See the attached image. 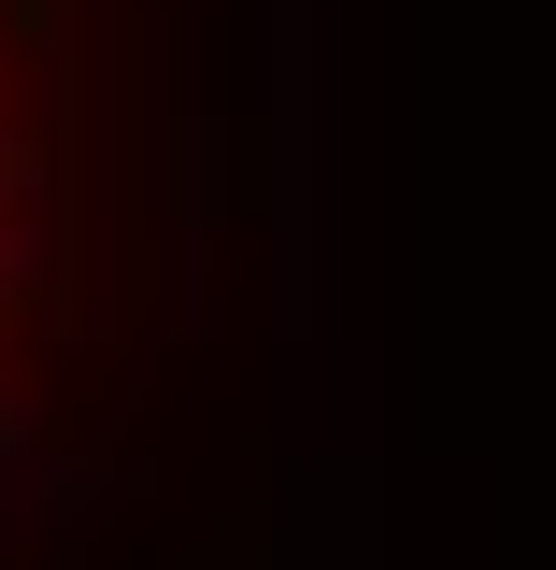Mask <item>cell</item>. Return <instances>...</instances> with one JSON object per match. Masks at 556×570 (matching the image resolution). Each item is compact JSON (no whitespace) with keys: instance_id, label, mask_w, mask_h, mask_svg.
Listing matches in <instances>:
<instances>
[{"instance_id":"obj_1","label":"cell","mask_w":556,"mask_h":570,"mask_svg":"<svg viewBox=\"0 0 556 570\" xmlns=\"http://www.w3.org/2000/svg\"><path fill=\"white\" fill-rule=\"evenodd\" d=\"M314 86H329V29H314V0H272V328L285 343H314V228H329Z\"/></svg>"},{"instance_id":"obj_3","label":"cell","mask_w":556,"mask_h":570,"mask_svg":"<svg viewBox=\"0 0 556 570\" xmlns=\"http://www.w3.org/2000/svg\"><path fill=\"white\" fill-rule=\"evenodd\" d=\"M0 299H58V228H43V200H0Z\"/></svg>"},{"instance_id":"obj_2","label":"cell","mask_w":556,"mask_h":570,"mask_svg":"<svg viewBox=\"0 0 556 570\" xmlns=\"http://www.w3.org/2000/svg\"><path fill=\"white\" fill-rule=\"evenodd\" d=\"M214 228H228V142L214 115L172 129V328H214Z\"/></svg>"}]
</instances>
